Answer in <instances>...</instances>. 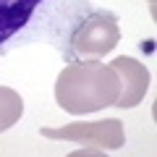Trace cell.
I'll return each instance as SVG.
<instances>
[{"label":"cell","mask_w":157,"mask_h":157,"mask_svg":"<svg viewBox=\"0 0 157 157\" xmlns=\"http://www.w3.org/2000/svg\"><path fill=\"white\" fill-rule=\"evenodd\" d=\"M121 81L110 66L97 60L71 63L60 71L55 84V100L71 115L97 113L102 107L115 105Z\"/></svg>","instance_id":"6da1fadb"},{"label":"cell","mask_w":157,"mask_h":157,"mask_svg":"<svg viewBox=\"0 0 157 157\" xmlns=\"http://www.w3.org/2000/svg\"><path fill=\"white\" fill-rule=\"evenodd\" d=\"M121 42V29L118 18L110 11H94L78 24L71 34V58L86 63V60H100L107 52L115 50Z\"/></svg>","instance_id":"7a4b0ae2"},{"label":"cell","mask_w":157,"mask_h":157,"mask_svg":"<svg viewBox=\"0 0 157 157\" xmlns=\"http://www.w3.org/2000/svg\"><path fill=\"white\" fill-rule=\"evenodd\" d=\"M45 139H66L76 141V144H92L100 149H118L126 141L123 123L115 118L107 121H97V123H68L60 128H42Z\"/></svg>","instance_id":"3957f363"},{"label":"cell","mask_w":157,"mask_h":157,"mask_svg":"<svg viewBox=\"0 0 157 157\" xmlns=\"http://www.w3.org/2000/svg\"><path fill=\"white\" fill-rule=\"evenodd\" d=\"M110 68L118 73V81H121V92H118V107H134L144 100L147 89H149V71L141 66L134 58H115L110 63Z\"/></svg>","instance_id":"277c9868"},{"label":"cell","mask_w":157,"mask_h":157,"mask_svg":"<svg viewBox=\"0 0 157 157\" xmlns=\"http://www.w3.org/2000/svg\"><path fill=\"white\" fill-rule=\"evenodd\" d=\"M39 3L42 0H0V45L8 42L32 18Z\"/></svg>","instance_id":"5b68a950"},{"label":"cell","mask_w":157,"mask_h":157,"mask_svg":"<svg viewBox=\"0 0 157 157\" xmlns=\"http://www.w3.org/2000/svg\"><path fill=\"white\" fill-rule=\"evenodd\" d=\"M21 113H24L21 94L13 92L11 86H0V131H8L11 126H16Z\"/></svg>","instance_id":"8992f818"},{"label":"cell","mask_w":157,"mask_h":157,"mask_svg":"<svg viewBox=\"0 0 157 157\" xmlns=\"http://www.w3.org/2000/svg\"><path fill=\"white\" fill-rule=\"evenodd\" d=\"M149 6H152V13H155V0H149Z\"/></svg>","instance_id":"52a82bcc"}]
</instances>
